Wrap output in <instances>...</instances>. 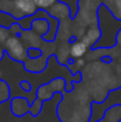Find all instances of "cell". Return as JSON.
Here are the masks:
<instances>
[{"mask_svg":"<svg viewBox=\"0 0 121 122\" xmlns=\"http://www.w3.org/2000/svg\"><path fill=\"white\" fill-rule=\"evenodd\" d=\"M5 49L8 54L11 56V58L15 60L24 61L27 57L26 55V49L24 47L21 41L16 36H9L8 40L4 42Z\"/></svg>","mask_w":121,"mask_h":122,"instance_id":"7a4b0ae2","label":"cell"},{"mask_svg":"<svg viewBox=\"0 0 121 122\" xmlns=\"http://www.w3.org/2000/svg\"><path fill=\"white\" fill-rule=\"evenodd\" d=\"M84 63H85V60H84V59H81H81H76V65H77V66H78V67L83 66V65H84Z\"/></svg>","mask_w":121,"mask_h":122,"instance_id":"9c48e42d","label":"cell"},{"mask_svg":"<svg viewBox=\"0 0 121 122\" xmlns=\"http://www.w3.org/2000/svg\"><path fill=\"white\" fill-rule=\"evenodd\" d=\"M88 46L81 41H77V42L73 43L72 46L70 47V55L74 59H81L86 53H87Z\"/></svg>","mask_w":121,"mask_h":122,"instance_id":"277c9868","label":"cell"},{"mask_svg":"<svg viewBox=\"0 0 121 122\" xmlns=\"http://www.w3.org/2000/svg\"><path fill=\"white\" fill-rule=\"evenodd\" d=\"M100 36H101V33L99 30H96V28H91V29H89L87 32H86V34L84 36L81 42H84L88 47H89L90 45H92L93 43L96 42V40L100 38Z\"/></svg>","mask_w":121,"mask_h":122,"instance_id":"5b68a950","label":"cell"},{"mask_svg":"<svg viewBox=\"0 0 121 122\" xmlns=\"http://www.w3.org/2000/svg\"><path fill=\"white\" fill-rule=\"evenodd\" d=\"M0 2H1V0H0Z\"/></svg>","mask_w":121,"mask_h":122,"instance_id":"7c38bea8","label":"cell"},{"mask_svg":"<svg viewBox=\"0 0 121 122\" xmlns=\"http://www.w3.org/2000/svg\"><path fill=\"white\" fill-rule=\"evenodd\" d=\"M1 57H2V48L0 47V58H1Z\"/></svg>","mask_w":121,"mask_h":122,"instance_id":"8fae6325","label":"cell"},{"mask_svg":"<svg viewBox=\"0 0 121 122\" xmlns=\"http://www.w3.org/2000/svg\"><path fill=\"white\" fill-rule=\"evenodd\" d=\"M10 36L9 30L4 27H0V43H4Z\"/></svg>","mask_w":121,"mask_h":122,"instance_id":"ba28073f","label":"cell"},{"mask_svg":"<svg viewBox=\"0 0 121 122\" xmlns=\"http://www.w3.org/2000/svg\"><path fill=\"white\" fill-rule=\"evenodd\" d=\"M106 5L111 9L114 16L121 19V0H107Z\"/></svg>","mask_w":121,"mask_h":122,"instance_id":"8992f818","label":"cell"},{"mask_svg":"<svg viewBox=\"0 0 121 122\" xmlns=\"http://www.w3.org/2000/svg\"><path fill=\"white\" fill-rule=\"evenodd\" d=\"M117 42L121 45V28L119 31H118V34H117Z\"/></svg>","mask_w":121,"mask_h":122,"instance_id":"30bf717a","label":"cell"},{"mask_svg":"<svg viewBox=\"0 0 121 122\" xmlns=\"http://www.w3.org/2000/svg\"><path fill=\"white\" fill-rule=\"evenodd\" d=\"M57 0H33L34 4L38 9H48L56 4Z\"/></svg>","mask_w":121,"mask_h":122,"instance_id":"52a82bcc","label":"cell"},{"mask_svg":"<svg viewBox=\"0 0 121 122\" xmlns=\"http://www.w3.org/2000/svg\"><path fill=\"white\" fill-rule=\"evenodd\" d=\"M30 110L31 108L28 107V102L25 99H14L12 102V112L16 117H23L26 115V112Z\"/></svg>","mask_w":121,"mask_h":122,"instance_id":"3957f363","label":"cell"},{"mask_svg":"<svg viewBox=\"0 0 121 122\" xmlns=\"http://www.w3.org/2000/svg\"><path fill=\"white\" fill-rule=\"evenodd\" d=\"M10 3L12 6L5 12L11 13V15H13L15 18L31 16L38 12V8L35 6L33 0H12Z\"/></svg>","mask_w":121,"mask_h":122,"instance_id":"6da1fadb","label":"cell"}]
</instances>
